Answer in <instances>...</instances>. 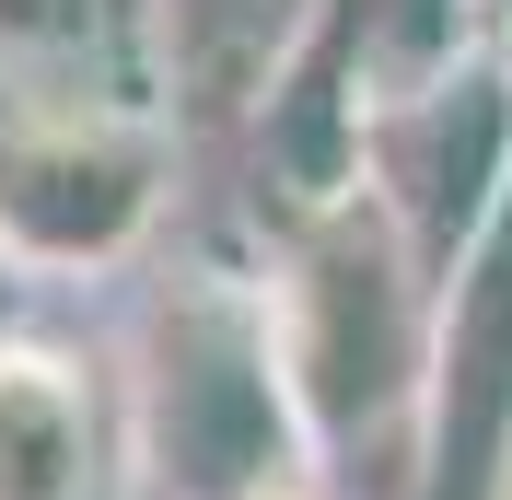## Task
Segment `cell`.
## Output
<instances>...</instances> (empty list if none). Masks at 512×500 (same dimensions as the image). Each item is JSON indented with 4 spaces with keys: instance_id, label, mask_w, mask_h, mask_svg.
I'll use <instances>...</instances> for the list:
<instances>
[{
    "instance_id": "cell-1",
    "label": "cell",
    "mask_w": 512,
    "mask_h": 500,
    "mask_svg": "<svg viewBox=\"0 0 512 500\" xmlns=\"http://www.w3.org/2000/svg\"><path fill=\"white\" fill-rule=\"evenodd\" d=\"M117 373L152 500H338L280 349L268 268H222V256L163 268L152 303L128 314Z\"/></svg>"
},
{
    "instance_id": "cell-6",
    "label": "cell",
    "mask_w": 512,
    "mask_h": 500,
    "mask_svg": "<svg viewBox=\"0 0 512 500\" xmlns=\"http://www.w3.org/2000/svg\"><path fill=\"white\" fill-rule=\"evenodd\" d=\"M140 431L128 373L59 326H0V500H128Z\"/></svg>"
},
{
    "instance_id": "cell-2",
    "label": "cell",
    "mask_w": 512,
    "mask_h": 500,
    "mask_svg": "<svg viewBox=\"0 0 512 500\" xmlns=\"http://www.w3.org/2000/svg\"><path fill=\"white\" fill-rule=\"evenodd\" d=\"M431 268L384 198H326L280 210L268 233V303L303 384V419L326 442V477H384V500L419 489V384H431Z\"/></svg>"
},
{
    "instance_id": "cell-5",
    "label": "cell",
    "mask_w": 512,
    "mask_h": 500,
    "mask_svg": "<svg viewBox=\"0 0 512 500\" xmlns=\"http://www.w3.org/2000/svg\"><path fill=\"white\" fill-rule=\"evenodd\" d=\"M408 500H512V198L431 291V384H419Z\"/></svg>"
},
{
    "instance_id": "cell-9",
    "label": "cell",
    "mask_w": 512,
    "mask_h": 500,
    "mask_svg": "<svg viewBox=\"0 0 512 500\" xmlns=\"http://www.w3.org/2000/svg\"><path fill=\"white\" fill-rule=\"evenodd\" d=\"M12 291H24V280H12V268H0V326H12Z\"/></svg>"
},
{
    "instance_id": "cell-4",
    "label": "cell",
    "mask_w": 512,
    "mask_h": 500,
    "mask_svg": "<svg viewBox=\"0 0 512 500\" xmlns=\"http://www.w3.org/2000/svg\"><path fill=\"white\" fill-rule=\"evenodd\" d=\"M361 187L408 233V256L443 280L454 256L489 233V210L512 198V70H501V47L466 59L454 82H431V94L384 105L361 128Z\"/></svg>"
},
{
    "instance_id": "cell-7",
    "label": "cell",
    "mask_w": 512,
    "mask_h": 500,
    "mask_svg": "<svg viewBox=\"0 0 512 500\" xmlns=\"http://www.w3.org/2000/svg\"><path fill=\"white\" fill-rule=\"evenodd\" d=\"M187 0H0V105L175 117Z\"/></svg>"
},
{
    "instance_id": "cell-3",
    "label": "cell",
    "mask_w": 512,
    "mask_h": 500,
    "mask_svg": "<svg viewBox=\"0 0 512 500\" xmlns=\"http://www.w3.org/2000/svg\"><path fill=\"white\" fill-rule=\"evenodd\" d=\"M163 210H175V117L0 105V268L24 291L140 268Z\"/></svg>"
},
{
    "instance_id": "cell-10",
    "label": "cell",
    "mask_w": 512,
    "mask_h": 500,
    "mask_svg": "<svg viewBox=\"0 0 512 500\" xmlns=\"http://www.w3.org/2000/svg\"><path fill=\"white\" fill-rule=\"evenodd\" d=\"M501 24H512V0H489V35H501Z\"/></svg>"
},
{
    "instance_id": "cell-8",
    "label": "cell",
    "mask_w": 512,
    "mask_h": 500,
    "mask_svg": "<svg viewBox=\"0 0 512 500\" xmlns=\"http://www.w3.org/2000/svg\"><path fill=\"white\" fill-rule=\"evenodd\" d=\"M291 12H303V0H187V82L233 59L245 94H256V70H268V47H280Z\"/></svg>"
}]
</instances>
